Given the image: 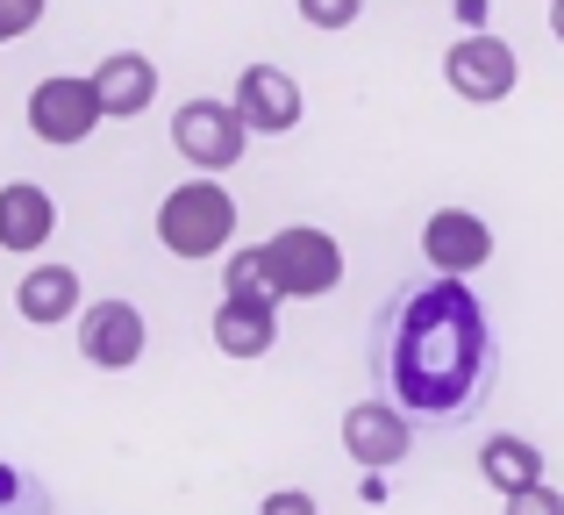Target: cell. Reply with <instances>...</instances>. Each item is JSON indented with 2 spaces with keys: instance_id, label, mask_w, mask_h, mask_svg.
Wrapping results in <instances>:
<instances>
[{
  "instance_id": "1",
  "label": "cell",
  "mask_w": 564,
  "mask_h": 515,
  "mask_svg": "<svg viewBox=\"0 0 564 515\" xmlns=\"http://www.w3.org/2000/svg\"><path fill=\"white\" fill-rule=\"evenodd\" d=\"M486 358H494V330H486V301L465 279H429V287L400 293L379 330L386 394H393V408H414V416L471 408Z\"/></svg>"
},
{
  "instance_id": "2",
  "label": "cell",
  "mask_w": 564,
  "mask_h": 515,
  "mask_svg": "<svg viewBox=\"0 0 564 515\" xmlns=\"http://www.w3.org/2000/svg\"><path fill=\"white\" fill-rule=\"evenodd\" d=\"M229 237H236V194L221 180H180L158 201V244L172 258L200 265V258L229 251Z\"/></svg>"
},
{
  "instance_id": "3",
  "label": "cell",
  "mask_w": 564,
  "mask_h": 515,
  "mask_svg": "<svg viewBox=\"0 0 564 515\" xmlns=\"http://www.w3.org/2000/svg\"><path fill=\"white\" fill-rule=\"evenodd\" d=\"M258 251H264V272H272L279 301H322V293L344 287V244L329 229L293 223V229H272Z\"/></svg>"
},
{
  "instance_id": "4",
  "label": "cell",
  "mask_w": 564,
  "mask_h": 515,
  "mask_svg": "<svg viewBox=\"0 0 564 515\" xmlns=\"http://www.w3.org/2000/svg\"><path fill=\"white\" fill-rule=\"evenodd\" d=\"M29 137L36 143H57V151H72V143H86L108 115H100V94L94 79H79V72H51V79L29 86Z\"/></svg>"
},
{
  "instance_id": "5",
  "label": "cell",
  "mask_w": 564,
  "mask_h": 515,
  "mask_svg": "<svg viewBox=\"0 0 564 515\" xmlns=\"http://www.w3.org/2000/svg\"><path fill=\"white\" fill-rule=\"evenodd\" d=\"M243 143H250V129H243V115H236V100L200 94L172 115V151H180L193 172H229L236 158H243Z\"/></svg>"
},
{
  "instance_id": "6",
  "label": "cell",
  "mask_w": 564,
  "mask_h": 515,
  "mask_svg": "<svg viewBox=\"0 0 564 515\" xmlns=\"http://www.w3.org/2000/svg\"><path fill=\"white\" fill-rule=\"evenodd\" d=\"M443 79H451V94L457 100H508L514 94V79H522V57H514V43H500V36H457L451 51H443Z\"/></svg>"
},
{
  "instance_id": "7",
  "label": "cell",
  "mask_w": 564,
  "mask_h": 515,
  "mask_svg": "<svg viewBox=\"0 0 564 515\" xmlns=\"http://www.w3.org/2000/svg\"><path fill=\"white\" fill-rule=\"evenodd\" d=\"M151 330H143V308L137 301H86L79 308V358L100 365V373H129L143 358Z\"/></svg>"
},
{
  "instance_id": "8",
  "label": "cell",
  "mask_w": 564,
  "mask_h": 515,
  "mask_svg": "<svg viewBox=\"0 0 564 515\" xmlns=\"http://www.w3.org/2000/svg\"><path fill=\"white\" fill-rule=\"evenodd\" d=\"M422 258L436 265V279H471L486 258H494V229L471 208H436L422 223Z\"/></svg>"
},
{
  "instance_id": "9",
  "label": "cell",
  "mask_w": 564,
  "mask_h": 515,
  "mask_svg": "<svg viewBox=\"0 0 564 515\" xmlns=\"http://www.w3.org/2000/svg\"><path fill=\"white\" fill-rule=\"evenodd\" d=\"M236 115H243L250 137H286L301 129V79L279 65H243L236 79Z\"/></svg>"
},
{
  "instance_id": "10",
  "label": "cell",
  "mask_w": 564,
  "mask_h": 515,
  "mask_svg": "<svg viewBox=\"0 0 564 515\" xmlns=\"http://www.w3.org/2000/svg\"><path fill=\"white\" fill-rule=\"evenodd\" d=\"M408 444H414V430H408V416H400L393 401H350L344 408V451L358 465H400L408 459Z\"/></svg>"
},
{
  "instance_id": "11",
  "label": "cell",
  "mask_w": 564,
  "mask_h": 515,
  "mask_svg": "<svg viewBox=\"0 0 564 515\" xmlns=\"http://www.w3.org/2000/svg\"><path fill=\"white\" fill-rule=\"evenodd\" d=\"M86 79H94L100 115H108V122H137V115L158 100V65H151L143 51H115V57H100Z\"/></svg>"
},
{
  "instance_id": "12",
  "label": "cell",
  "mask_w": 564,
  "mask_h": 515,
  "mask_svg": "<svg viewBox=\"0 0 564 515\" xmlns=\"http://www.w3.org/2000/svg\"><path fill=\"white\" fill-rule=\"evenodd\" d=\"M57 237V201L36 180H8L0 186V251H43Z\"/></svg>"
},
{
  "instance_id": "13",
  "label": "cell",
  "mask_w": 564,
  "mask_h": 515,
  "mask_svg": "<svg viewBox=\"0 0 564 515\" xmlns=\"http://www.w3.org/2000/svg\"><path fill=\"white\" fill-rule=\"evenodd\" d=\"M272 344H279V301L221 293V308H215V351L221 358H264Z\"/></svg>"
},
{
  "instance_id": "14",
  "label": "cell",
  "mask_w": 564,
  "mask_h": 515,
  "mask_svg": "<svg viewBox=\"0 0 564 515\" xmlns=\"http://www.w3.org/2000/svg\"><path fill=\"white\" fill-rule=\"evenodd\" d=\"M79 308H86V293H79V272H72V265H36V272L14 287V315L36 322V330H57V322H72Z\"/></svg>"
},
{
  "instance_id": "15",
  "label": "cell",
  "mask_w": 564,
  "mask_h": 515,
  "mask_svg": "<svg viewBox=\"0 0 564 515\" xmlns=\"http://www.w3.org/2000/svg\"><path fill=\"white\" fill-rule=\"evenodd\" d=\"M479 473H486V487H500V502H508V494H522V487H543V451L529 444V437H486Z\"/></svg>"
},
{
  "instance_id": "16",
  "label": "cell",
  "mask_w": 564,
  "mask_h": 515,
  "mask_svg": "<svg viewBox=\"0 0 564 515\" xmlns=\"http://www.w3.org/2000/svg\"><path fill=\"white\" fill-rule=\"evenodd\" d=\"M221 287H229V293H250V301H279L258 244H250V251H229V265H221Z\"/></svg>"
},
{
  "instance_id": "17",
  "label": "cell",
  "mask_w": 564,
  "mask_h": 515,
  "mask_svg": "<svg viewBox=\"0 0 564 515\" xmlns=\"http://www.w3.org/2000/svg\"><path fill=\"white\" fill-rule=\"evenodd\" d=\"M0 515H51V494L8 459H0Z\"/></svg>"
},
{
  "instance_id": "18",
  "label": "cell",
  "mask_w": 564,
  "mask_h": 515,
  "mask_svg": "<svg viewBox=\"0 0 564 515\" xmlns=\"http://www.w3.org/2000/svg\"><path fill=\"white\" fill-rule=\"evenodd\" d=\"M293 8H301L307 29H329V36H336V29H350L365 14V0H293Z\"/></svg>"
},
{
  "instance_id": "19",
  "label": "cell",
  "mask_w": 564,
  "mask_h": 515,
  "mask_svg": "<svg viewBox=\"0 0 564 515\" xmlns=\"http://www.w3.org/2000/svg\"><path fill=\"white\" fill-rule=\"evenodd\" d=\"M43 8H51V0H0V43H22L29 29L43 22Z\"/></svg>"
},
{
  "instance_id": "20",
  "label": "cell",
  "mask_w": 564,
  "mask_h": 515,
  "mask_svg": "<svg viewBox=\"0 0 564 515\" xmlns=\"http://www.w3.org/2000/svg\"><path fill=\"white\" fill-rule=\"evenodd\" d=\"M508 515H564V494L543 480V487H522V494H508Z\"/></svg>"
},
{
  "instance_id": "21",
  "label": "cell",
  "mask_w": 564,
  "mask_h": 515,
  "mask_svg": "<svg viewBox=\"0 0 564 515\" xmlns=\"http://www.w3.org/2000/svg\"><path fill=\"white\" fill-rule=\"evenodd\" d=\"M258 515H322V502L307 487H279V494H264Z\"/></svg>"
},
{
  "instance_id": "22",
  "label": "cell",
  "mask_w": 564,
  "mask_h": 515,
  "mask_svg": "<svg viewBox=\"0 0 564 515\" xmlns=\"http://www.w3.org/2000/svg\"><path fill=\"white\" fill-rule=\"evenodd\" d=\"M457 22H465V36H479L486 29V0H457Z\"/></svg>"
},
{
  "instance_id": "23",
  "label": "cell",
  "mask_w": 564,
  "mask_h": 515,
  "mask_svg": "<svg viewBox=\"0 0 564 515\" xmlns=\"http://www.w3.org/2000/svg\"><path fill=\"white\" fill-rule=\"evenodd\" d=\"M551 36L564 43V0H551Z\"/></svg>"
}]
</instances>
